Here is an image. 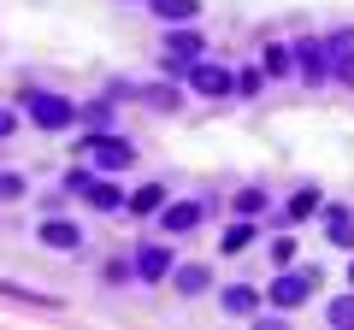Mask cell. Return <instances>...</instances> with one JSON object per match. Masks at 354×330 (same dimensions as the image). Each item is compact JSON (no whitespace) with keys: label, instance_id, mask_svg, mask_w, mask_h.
I'll use <instances>...</instances> for the list:
<instances>
[{"label":"cell","instance_id":"obj_26","mask_svg":"<svg viewBox=\"0 0 354 330\" xmlns=\"http://www.w3.org/2000/svg\"><path fill=\"white\" fill-rule=\"evenodd\" d=\"M330 77H342V83H348V89H354V59H342V65H337V71H330Z\"/></svg>","mask_w":354,"mask_h":330},{"label":"cell","instance_id":"obj_18","mask_svg":"<svg viewBox=\"0 0 354 330\" xmlns=\"http://www.w3.org/2000/svg\"><path fill=\"white\" fill-rule=\"evenodd\" d=\"M325 318H330V330H354V295H337L325 307Z\"/></svg>","mask_w":354,"mask_h":330},{"label":"cell","instance_id":"obj_8","mask_svg":"<svg viewBox=\"0 0 354 330\" xmlns=\"http://www.w3.org/2000/svg\"><path fill=\"white\" fill-rule=\"evenodd\" d=\"M136 278H142V283H160V278H171V254H165L160 242L136 248Z\"/></svg>","mask_w":354,"mask_h":330},{"label":"cell","instance_id":"obj_23","mask_svg":"<svg viewBox=\"0 0 354 330\" xmlns=\"http://www.w3.org/2000/svg\"><path fill=\"white\" fill-rule=\"evenodd\" d=\"M272 260H278V266H290V260H295V242L278 236V242H272Z\"/></svg>","mask_w":354,"mask_h":330},{"label":"cell","instance_id":"obj_10","mask_svg":"<svg viewBox=\"0 0 354 330\" xmlns=\"http://www.w3.org/2000/svg\"><path fill=\"white\" fill-rule=\"evenodd\" d=\"M325 230H330V242H337V248H354V213L330 206V213H325Z\"/></svg>","mask_w":354,"mask_h":330},{"label":"cell","instance_id":"obj_22","mask_svg":"<svg viewBox=\"0 0 354 330\" xmlns=\"http://www.w3.org/2000/svg\"><path fill=\"white\" fill-rule=\"evenodd\" d=\"M260 83H266V71H236V95H260Z\"/></svg>","mask_w":354,"mask_h":330},{"label":"cell","instance_id":"obj_21","mask_svg":"<svg viewBox=\"0 0 354 330\" xmlns=\"http://www.w3.org/2000/svg\"><path fill=\"white\" fill-rule=\"evenodd\" d=\"M260 206H266V189H242V195H236V213H242V218H254Z\"/></svg>","mask_w":354,"mask_h":330},{"label":"cell","instance_id":"obj_6","mask_svg":"<svg viewBox=\"0 0 354 330\" xmlns=\"http://www.w3.org/2000/svg\"><path fill=\"white\" fill-rule=\"evenodd\" d=\"M295 59H301V77H307V83H325V77H330V48H325L319 36L295 41Z\"/></svg>","mask_w":354,"mask_h":330},{"label":"cell","instance_id":"obj_5","mask_svg":"<svg viewBox=\"0 0 354 330\" xmlns=\"http://www.w3.org/2000/svg\"><path fill=\"white\" fill-rule=\"evenodd\" d=\"M88 153H95L101 171H124V165L136 159V148H130L124 136H88Z\"/></svg>","mask_w":354,"mask_h":330},{"label":"cell","instance_id":"obj_7","mask_svg":"<svg viewBox=\"0 0 354 330\" xmlns=\"http://www.w3.org/2000/svg\"><path fill=\"white\" fill-rule=\"evenodd\" d=\"M195 224H201V206L195 201H165L160 206V230L165 236H183V230H195Z\"/></svg>","mask_w":354,"mask_h":330},{"label":"cell","instance_id":"obj_2","mask_svg":"<svg viewBox=\"0 0 354 330\" xmlns=\"http://www.w3.org/2000/svg\"><path fill=\"white\" fill-rule=\"evenodd\" d=\"M183 83H189L195 95H207V101H225V95H236V71H230V65H213V59H195L189 71H183Z\"/></svg>","mask_w":354,"mask_h":330},{"label":"cell","instance_id":"obj_15","mask_svg":"<svg viewBox=\"0 0 354 330\" xmlns=\"http://www.w3.org/2000/svg\"><path fill=\"white\" fill-rule=\"evenodd\" d=\"M160 206H165V183H142L130 195V213H160Z\"/></svg>","mask_w":354,"mask_h":330},{"label":"cell","instance_id":"obj_14","mask_svg":"<svg viewBox=\"0 0 354 330\" xmlns=\"http://www.w3.org/2000/svg\"><path fill=\"white\" fill-rule=\"evenodd\" d=\"M254 236H260V230H254V224H248V218H236V224H230V230H225V236H218V248H225V254H242V248H248V242H254Z\"/></svg>","mask_w":354,"mask_h":330},{"label":"cell","instance_id":"obj_24","mask_svg":"<svg viewBox=\"0 0 354 330\" xmlns=\"http://www.w3.org/2000/svg\"><path fill=\"white\" fill-rule=\"evenodd\" d=\"M12 130H18V113H6V106H0V142L12 136Z\"/></svg>","mask_w":354,"mask_h":330},{"label":"cell","instance_id":"obj_19","mask_svg":"<svg viewBox=\"0 0 354 330\" xmlns=\"http://www.w3.org/2000/svg\"><path fill=\"white\" fill-rule=\"evenodd\" d=\"M325 48H330V71H337L342 59H354V30H337V36H325Z\"/></svg>","mask_w":354,"mask_h":330},{"label":"cell","instance_id":"obj_25","mask_svg":"<svg viewBox=\"0 0 354 330\" xmlns=\"http://www.w3.org/2000/svg\"><path fill=\"white\" fill-rule=\"evenodd\" d=\"M18 189H24V183H18L12 171H0V195H18Z\"/></svg>","mask_w":354,"mask_h":330},{"label":"cell","instance_id":"obj_12","mask_svg":"<svg viewBox=\"0 0 354 330\" xmlns=\"http://www.w3.org/2000/svg\"><path fill=\"white\" fill-rule=\"evenodd\" d=\"M153 12H160L165 24H189V18L201 12V0H153Z\"/></svg>","mask_w":354,"mask_h":330},{"label":"cell","instance_id":"obj_16","mask_svg":"<svg viewBox=\"0 0 354 330\" xmlns=\"http://www.w3.org/2000/svg\"><path fill=\"white\" fill-rule=\"evenodd\" d=\"M260 71H266V77H290V71H295V53H290V48H266V53H260Z\"/></svg>","mask_w":354,"mask_h":330},{"label":"cell","instance_id":"obj_1","mask_svg":"<svg viewBox=\"0 0 354 330\" xmlns=\"http://www.w3.org/2000/svg\"><path fill=\"white\" fill-rule=\"evenodd\" d=\"M24 118H30L36 130H71V124H77V106L65 101V95L30 89V95H24Z\"/></svg>","mask_w":354,"mask_h":330},{"label":"cell","instance_id":"obj_9","mask_svg":"<svg viewBox=\"0 0 354 330\" xmlns=\"http://www.w3.org/2000/svg\"><path fill=\"white\" fill-rule=\"evenodd\" d=\"M41 242L65 254V248H77V242H83V230H77V224H65V218H48V224H41Z\"/></svg>","mask_w":354,"mask_h":330},{"label":"cell","instance_id":"obj_4","mask_svg":"<svg viewBox=\"0 0 354 330\" xmlns=\"http://www.w3.org/2000/svg\"><path fill=\"white\" fill-rule=\"evenodd\" d=\"M201 48H207V41L195 36V30H171V36H165V53H160V59H165V71L183 77L195 59H201Z\"/></svg>","mask_w":354,"mask_h":330},{"label":"cell","instance_id":"obj_17","mask_svg":"<svg viewBox=\"0 0 354 330\" xmlns=\"http://www.w3.org/2000/svg\"><path fill=\"white\" fill-rule=\"evenodd\" d=\"M254 307H260V295H254V289H225V313L230 318H254Z\"/></svg>","mask_w":354,"mask_h":330},{"label":"cell","instance_id":"obj_13","mask_svg":"<svg viewBox=\"0 0 354 330\" xmlns=\"http://www.w3.org/2000/svg\"><path fill=\"white\" fill-rule=\"evenodd\" d=\"M171 283H177V295H201L213 278H207V266H177V271H171Z\"/></svg>","mask_w":354,"mask_h":330},{"label":"cell","instance_id":"obj_20","mask_svg":"<svg viewBox=\"0 0 354 330\" xmlns=\"http://www.w3.org/2000/svg\"><path fill=\"white\" fill-rule=\"evenodd\" d=\"M313 213H319V189H301L290 201V218H313Z\"/></svg>","mask_w":354,"mask_h":330},{"label":"cell","instance_id":"obj_3","mask_svg":"<svg viewBox=\"0 0 354 330\" xmlns=\"http://www.w3.org/2000/svg\"><path fill=\"white\" fill-rule=\"evenodd\" d=\"M313 283H319V271H278V278H272V307H278V313L301 307L307 295H313Z\"/></svg>","mask_w":354,"mask_h":330},{"label":"cell","instance_id":"obj_11","mask_svg":"<svg viewBox=\"0 0 354 330\" xmlns=\"http://www.w3.org/2000/svg\"><path fill=\"white\" fill-rule=\"evenodd\" d=\"M88 206H101V213H118V206H124V195H118V183H106V177H95V189L83 195Z\"/></svg>","mask_w":354,"mask_h":330},{"label":"cell","instance_id":"obj_27","mask_svg":"<svg viewBox=\"0 0 354 330\" xmlns=\"http://www.w3.org/2000/svg\"><path fill=\"white\" fill-rule=\"evenodd\" d=\"M348 283H354V266H348Z\"/></svg>","mask_w":354,"mask_h":330}]
</instances>
